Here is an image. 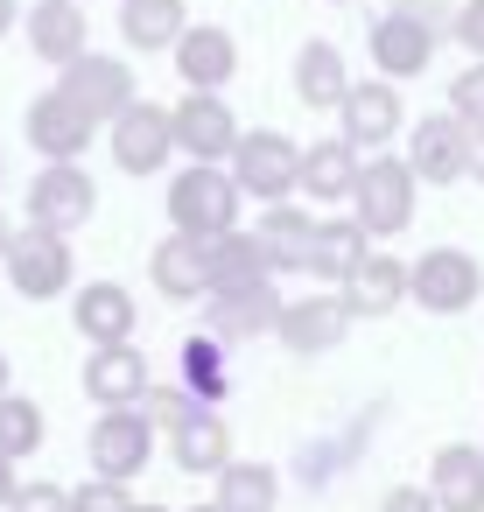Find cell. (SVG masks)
<instances>
[{
  "label": "cell",
  "mask_w": 484,
  "mask_h": 512,
  "mask_svg": "<svg viewBox=\"0 0 484 512\" xmlns=\"http://www.w3.org/2000/svg\"><path fill=\"white\" fill-rule=\"evenodd\" d=\"M22 29V0H0V43H8Z\"/></svg>",
  "instance_id": "cell-41"
},
{
  "label": "cell",
  "mask_w": 484,
  "mask_h": 512,
  "mask_svg": "<svg viewBox=\"0 0 484 512\" xmlns=\"http://www.w3.org/2000/svg\"><path fill=\"white\" fill-rule=\"evenodd\" d=\"M295 99L309 106V113H337L344 106V92H351V71H344V50L337 43H323V36H309L302 50H295Z\"/></svg>",
  "instance_id": "cell-23"
},
{
  "label": "cell",
  "mask_w": 484,
  "mask_h": 512,
  "mask_svg": "<svg viewBox=\"0 0 484 512\" xmlns=\"http://www.w3.org/2000/svg\"><path fill=\"white\" fill-rule=\"evenodd\" d=\"M85 393L99 407H141L148 400V358L134 344H99L85 358Z\"/></svg>",
  "instance_id": "cell-22"
},
{
  "label": "cell",
  "mask_w": 484,
  "mask_h": 512,
  "mask_svg": "<svg viewBox=\"0 0 484 512\" xmlns=\"http://www.w3.org/2000/svg\"><path fill=\"white\" fill-rule=\"evenodd\" d=\"M407 169H414V183H428V190L470 183V127H463L449 106L428 113V120H414V127H407Z\"/></svg>",
  "instance_id": "cell-10"
},
{
  "label": "cell",
  "mask_w": 484,
  "mask_h": 512,
  "mask_svg": "<svg viewBox=\"0 0 484 512\" xmlns=\"http://www.w3.org/2000/svg\"><path fill=\"white\" fill-rule=\"evenodd\" d=\"M358 169H365V155H358L344 134H330V141L302 148V183H295V197H309V204H351Z\"/></svg>",
  "instance_id": "cell-20"
},
{
  "label": "cell",
  "mask_w": 484,
  "mask_h": 512,
  "mask_svg": "<svg viewBox=\"0 0 484 512\" xmlns=\"http://www.w3.org/2000/svg\"><path fill=\"white\" fill-rule=\"evenodd\" d=\"M204 267H211V295H239V288L274 281V267H267V253H260V239H253L246 225L225 232V239H211V246H204Z\"/></svg>",
  "instance_id": "cell-28"
},
{
  "label": "cell",
  "mask_w": 484,
  "mask_h": 512,
  "mask_svg": "<svg viewBox=\"0 0 484 512\" xmlns=\"http://www.w3.org/2000/svg\"><path fill=\"white\" fill-rule=\"evenodd\" d=\"M71 512H134V491L113 484V477H85V484L71 491Z\"/></svg>",
  "instance_id": "cell-36"
},
{
  "label": "cell",
  "mask_w": 484,
  "mask_h": 512,
  "mask_svg": "<svg viewBox=\"0 0 484 512\" xmlns=\"http://www.w3.org/2000/svg\"><path fill=\"white\" fill-rule=\"evenodd\" d=\"M8 246H15V225H8V211H0V260H8Z\"/></svg>",
  "instance_id": "cell-44"
},
{
  "label": "cell",
  "mask_w": 484,
  "mask_h": 512,
  "mask_svg": "<svg viewBox=\"0 0 484 512\" xmlns=\"http://www.w3.org/2000/svg\"><path fill=\"white\" fill-rule=\"evenodd\" d=\"M281 295H274V281H260V288H239V295H204V323H211V337L218 344H253V337H274L281 330Z\"/></svg>",
  "instance_id": "cell-17"
},
{
  "label": "cell",
  "mask_w": 484,
  "mask_h": 512,
  "mask_svg": "<svg viewBox=\"0 0 484 512\" xmlns=\"http://www.w3.org/2000/svg\"><path fill=\"white\" fill-rule=\"evenodd\" d=\"M484 295V267L463 246H428L421 260H407V302H421L428 316H463Z\"/></svg>",
  "instance_id": "cell-4"
},
{
  "label": "cell",
  "mask_w": 484,
  "mask_h": 512,
  "mask_svg": "<svg viewBox=\"0 0 484 512\" xmlns=\"http://www.w3.org/2000/svg\"><path fill=\"white\" fill-rule=\"evenodd\" d=\"M0 400H8V351H0Z\"/></svg>",
  "instance_id": "cell-45"
},
{
  "label": "cell",
  "mask_w": 484,
  "mask_h": 512,
  "mask_svg": "<svg viewBox=\"0 0 484 512\" xmlns=\"http://www.w3.org/2000/svg\"><path fill=\"white\" fill-rule=\"evenodd\" d=\"M183 386H190L204 407H218V400H225V386H232V379H225V344H218L211 330H204V337H183Z\"/></svg>",
  "instance_id": "cell-31"
},
{
  "label": "cell",
  "mask_w": 484,
  "mask_h": 512,
  "mask_svg": "<svg viewBox=\"0 0 484 512\" xmlns=\"http://www.w3.org/2000/svg\"><path fill=\"white\" fill-rule=\"evenodd\" d=\"M169 232H183V239H225V232H239V183H232V169L225 162H183L176 176H169Z\"/></svg>",
  "instance_id": "cell-1"
},
{
  "label": "cell",
  "mask_w": 484,
  "mask_h": 512,
  "mask_svg": "<svg viewBox=\"0 0 484 512\" xmlns=\"http://www.w3.org/2000/svg\"><path fill=\"white\" fill-rule=\"evenodd\" d=\"M414 197H421V183H414L407 155H365L358 190H351V218L365 225V239H400L414 225Z\"/></svg>",
  "instance_id": "cell-3"
},
{
  "label": "cell",
  "mask_w": 484,
  "mask_h": 512,
  "mask_svg": "<svg viewBox=\"0 0 484 512\" xmlns=\"http://www.w3.org/2000/svg\"><path fill=\"white\" fill-rule=\"evenodd\" d=\"M470 183H484V127H470Z\"/></svg>",
  "instance_id": "cell-42"
},
{
  "label": "cell",
  "mask_w": 484,
  "mask_h": 512,
  "mask_svg": "<svg viewBox=\"0 0 484 512\" xmlns=\"http://www.w3.org/2000/svg\"><path fill=\"white\" fill-rule=\"evenodd\" d=\"M141 414H148L155 428H169V435H176L183 421H197V414H204V400H197L190 386H148V400H141Z\"/></svg>",
  "instance_id": "cell-34"
},
{
  "label": "cell",
  "mask_w": 484,
  "mask_h": 512,
  "mask_svg": "<svg viewBox=\"0 0 484 512\" xmlns=\"http://www.w3.org/2000/svg\"><path fill=\"white\" fill-rule=\"evenodd\" d=\"M106 148H113L120 176H162V169L176 162V120H169V106L134 99V106L106 127Z\"/></svg>",
  "instance_id": "cell-8"
},
{
  "label": "cell",
  "mask_w": 484,
  "mask_h": 512,
  "mask_svg": "<svg viewBox=\"0 0 484 512\" xmlns=\"http://www.w3.org/2000/svg\"><path fill=\"white\" fill-rule=\"evenodd\" d=\"M8 512H71V491H57V484H22Z\"/></svg>",
  "instance_id": "cell-38"
},
{
  "label": "cell",
  "mask_w": 484,
  "mask_h": 512,
  "mask_svg": "<svg viewBox=\"0 0 484 512\" xmlns=\"http://www.w3.org/2000/svg\"><path fill=\"white\" fill-rule=\"evenodd\" d=\"M337 134H344L358 155H386V148L407 134V99H400V85H386V78H351V92H344V106H337Z\"/></svg>",
  "instance_id": "cell-6"
},
{
  "label": "cell",
  "mask_w": 484,
  "mask_h": 512,
  "mask_svg": "<svg viewBox=\"0 0 484 512\" xmlns=\"http://www.w3.org/2000/svg\"><path fill=\"white\" fill-rule=\"evenodd\" d=\"M148 281H155V295H169V302H204V295H211L204 239H183V232H169V239L148 253Z\"/></svg>",
  "instance_id": "cell-24"
},
{
  "label": "cell",
  "mask_w": 484,
  "mask_h": 512,
  "mask_svg": "<svg viewBox=\"0 0 484 512\" xmlns=\"http://www.w3.org/2000/svg\"><path fill=\"white\" fill-rule=\"evenodd\" d=\"M225 169H232L246 204H288L302 183V141H288L281 127H246Z\"/></svg>",
  "instance_id": "cell-2"
},
{
  "label": "cell",
  "mask_w": 484,
  "mask_h": 512,
  "mask_svg": "<svg viewBox=\"0 0 484 512\" xmlns=\"http://www.w3.org/2000/svg\"><path fill=\"white\" fill-rule=\"evenodd\" d=\"M400 302H407V260L365 253V260L351 267V281H344V309H351V316H393Z\"/></svg>",
  "instance_id": "cell-27"
},
{
  "label": "cell",
  "mask_w": 484,
  "mask_h": 512,
  "mask_svg": "<svg viewBox=\"0 0 484 512\" xmlns=\"http://www.w3.org/2000/svg\"><path fill=\"white\" fill-rule=\"evenodd\" d=\"M365 50H372V78L407 85V78H428V64H435V50H442V29L407 22V15H393V8H386V15L372 22Z\"/></svg>",
  "instance_id": "cell-12"
},
{
  "label": "cell",
  "mask_w": 484,
  "mask_h": 512,
  "mask_svg": "<svg viewBox=\"0 0 484 512\" xmlns=\"http://www.w3.org/2000/svg\"><path fill=\"white\" fill-rule=\"evenodd\" d=\"M428 498H435V512H484V449H470V442L435 449Z\"/></svg>",
  "instance_id": "cell-25"
},
{
  "label": "cell",
  "mask_w": 484,
  "mask_h": 512,
  "mask_svg": "<svg viewBox=\"0 0 484 512\" xmlns=\"http://www.w3.org/2000/svg\"><path fill=\"white\" fill-rule=\"evenodd\" d=\"M351 323H358V316L344 309V295H302V302L281 309V330H274V337H281L295 358H316V351H337Z\"/></svg>",
  "instance_id": "cell-18"
},
{
  "label": "cell",
  "mask_w": 484,
  "mask_h": 512,
  "mask_svg": "<svg viewBox=\"0 0 484 512\" xmlns=\"http://www.w3.org/2000/svg\"><path fill=\"white\" fill-rule=\"evenodd\" d=\"M134 512H162V505H134Z\"/></svg>",
  "instance_id": "cell-47"
},
{
  "label": "cell",
  "mask_w": 484,
  "mask_h": 512,
  "mask_svg": "<svg viewBox=\"0 0 484 512\" xmlns=\"http://www.w3.org/2000/svg\"><path fill=\"white\" fill-rule=\"evenodd\" d=\"M190 29V0H120V43L155 57V50H176Z\"/></svg>",
  "instance_id": "cell-26"
},
{
  "label": "cell",
  "mask_w": 484,
  "mask_h": 512,
  "mask_svg": "<svg viewBox=\"0 0 484 512\" xmlns=\"http://www.w3.org/2000/svg\"><path fill=\"white\" fill-rule=\"evenodd\" d=\"M379 512H435V498H428L421 484H393V491L379 498Z\"/></svg>",
  "instance_id": "cell-39"
},
{
  "label": "cell",
  "mask_w": 484,
  "mask_h": 512,
  "mask_svg": "<svg viewBox=\"0 0 484 512\" xmlns=\"http://www.w3.org/2000/svg\"><path fill=\"white\" fill-rule=\"evenodd\" d=\"M449 36L484 64V0H456V15H449Z\"/></svg>",
  "instance_id": "cell-37"
},
{
  "label": "cell",
  "mask_w": 484,
  "mask_h": 512,
  "mask_svg": "<svg viewBox=\"0 0 484 512\" xmlns=\"http://www.w3.org/2000/svg\"><path fill=\"white\" fill-rule=\"evenodd\" d=\"M372 253V239H365V225L358 218H323L316 225V246H309V267L302 274H316V281H351V267Z\"/></svg>",
  "instance_id": "cell-29"
},
{
  "label": "cell",
  "mask_w": 484,
  "mask_h": 512,
  "mask_svg": "<svg viewBox=\"0 0 484 512\" xmlns=\"http://www.w3.org/2000/svg\"><path fill=\"white\" fill-rule=\"evenodd\" d=\"M85 449H92V470H99V477L134 484V477L148 470V456H155V421H148L141 407H106V414L92 421Z\"/></svg>",
  "instance_id": "cell-11"
},
{
  "label": "cell",
  "mask_w": 484,
  "mask_h": 512,
  "mask_svg": "<svg viewBox=\"0 0 484 512\" xmlns=\"http://www.w3.org/2000/svg\"><path fill=\"white\" fill-rule=\"evenodd\" d=\"M92 211H99V183L78 169V162H43L36 176H29V225L36 232H78V225H92Z\"/></svg>",
  "instance_id": "cell-9"
},
{
  "label": "cell",
  "mask_w": 484,
  "mask_h": 512,
  "mask_svg": "<svg viewBox=\"0 0 484 512\" xmlns=\"http://www.w3.org/2000/svg\"><path fill=\"white\" fill-rule=\"evenodd\" d=\"M22 36H29V57H43L50 71L78 64L92 50V22H85L78 0H36V8L22 15Z\"/></svg>",
  "instance_id": "cell-16"
},
{
  "label": "cell",
  "mask_w": 484,
  "mask_h": 512,
  "mask_svg": "<svg viewBox=\"0 0 484 512\" xmlns=\"http://www.w3.org/2000/svg\"><path fill=\"white\" fill-rule=\"evenodd\" d=\"M218 505L225 512H274V470L267 463H225L218 470Z\"/></svg>",
  "instance_id": "cell-32"
},
{
  "label": "cell",
  "mask_w": 484,
  "mask_h": 512,
  "mask_svg": "<svg viewBox=\"0 0 484 512\" xmlns=\"http://www.w3.org/2000/svg\"><path fill=\"white\" fill-rule=\"evenodd\" d=\"M22 134H29V148H36L43 162H78V155L92 148L99 120H92L85 106H71V99L50 85V92H36V99H29V113H22Z\"/></svg>",
  "instance_id": "cell-13"
},
{
  "label": "cell",
  "mask_w": 484,
  "mask_h": 512,
  "mask_svg": "<svg viewBox=\"0 0 484 512\" xmlns=\"http://www.w3.org/2000/svg\"><path fill=\"white\" fill-rule=\"evenodd\" d=\"M197 512H225V505H197Z\"/></svg>",
  "instance_id": "cell-46"
},
{
  "label": "cell",
  "mask_w": 484,
  "mask_h": 512,
  "mask_svg": "<svg viewBox=\"0 0 484 512\" xmlns=\"http://www.w3.org/2000/svg\"><path fill=\"white\" fill-rule=\"evenodd\" d=\"M57 92H64L71 106H85L99 127H113V120L141 99V78H134V64H127V57H113V50H85L78 64H64V71H57Z\"/></svg>",
  "instance_id": "cell-5"
},
{
  "label": "cell",
  "mask_w": 484,
  "mask_h": 512,
  "mask_svg": "<svg viewBox=\"0 0 484 512\" xmlns=\"http://www.w3.org/2000/svg\"><path fill=\"white\" fill-rule=\"evenodd\" d=\"M8 281H15V295H29V302H57V295H71V281H78V253H71V239L64 232H15V246H8Z\"/></svg>",
  "instance_id": "cell-7"
},
{
  "label": "cell",
  "mask_w": 484,
  "mask_h": 512,
  "mask_svg": "<svg viewBox=\"0 0 484 512\" xmlns=\"http://www.w3.org/2000/svg\"><path fill=\"white\" fill-rule=\"evenodd\" d=\"M330 8H344V0H330Z\"/></svg>",
  "instance_id": "cell-49"
},
{
  "label": "cell",
  "mask_w": 484,
  "mask_h": 512,
  "mask_svg": "<svg viewBox=\"0 0 484 512\" xmlns=\"http://www.w3.org/2000/svg\"><path fill=\"white\" fill-rule=\"evenodd\" d=\"M169 120H176V155H190V162H232V148H239V134H246L218 92H190V99H176Z\"/></svg>",
  "instance_id": "cell-14"
},
{
  "label": "cell",
  "mask_w": 484,
  "mask_h": 512,
  "mask_svg": "<svg viewBox=\"0 0 484 512\" xmlns=\"http://www.w3.org/2000/svg\"><path fill=\"white\" fill-rule=\"evenodd\" d=\"M43 449V407L8 393L0 400V456H36Z\"/></svg>",
  "instance_id": "cell-33"
},
{
  "label": "cell",
  "mask_w": 484,
  "mask_h": 512,
  "mask_svg": "<svg viewBox=\"0 0 484 512\" xmlns=\"http://www.w3.org/2000/svg\"><path fill=\"white\" fill-rule=\"evenodd\" d=\"M169 64H176L183 92H225V85L239 78V43H232V29H218V22H190L183 43L169 50Z\"/></svg>",
  "instance_id": "cell-15"
},
{
  "label": "cell",
  "mask_w": 484,
  "mask_h": 512,
  "mask_svg": "<svg viewBox=\"0 0 484 512\" xmlns=\"http://www.w3.org/2000/svg\"><path fill=\"white\" fill-rule=\"evenodd\" d=\"M0 176H8V155H0Z\"/></svg>",
  "instance_id": "cell-48"
},
{
  "label": "cell",
  "mask_w": 484,
  "mask_h": 512,
  "mask_svg": "<svg viewBox=\"0 0 484 512\" xmlns=\"http://www.w3.org/2000/svg\"><path fill=\"white\" fill-rule=\"evenodd\" d=\"M449 113H456L463 127H484V64H477V57L449 78Z\"/></svg>",
  "instance_id": "cell-35"
},
{
  "label": "cell",
  "mask_w": 484,
  "mask_h": 512,
  "mask_svg": "<svg viewBox=\"0 0 484 512\" xmlns=\"http://www.w3.org/2000/svg\"><path fill=\"white\" fill-rule=\"evenodd\" d=\"M15 491H22L15 484V456H0V505H15Z\"/></svg>",
  "instance_id": "cell-43"
},
{
  "label": "cell",
  "mask_w": 484,
  "mask_h": 512,
  "mask_svg": "<svg viewBox=\"0 0 484 512\" xmlns=\"http://www.w3.org/2000/svg\"><path fill=\"white\" fill-rule=\"evenodd\" d=\"M71 323H78V330H85V344L99 351V344H134L141 309H134V295H127L120 281H92V288H78V295H71Z\"/></svg>",
  "instance_id": "cell-21"
},
{
  "label": "cell",
  "mask_w": 484,
  "mask_h": 512,
  "mask_svg": "<svg viewBox=\"0 0 484 512\" xmlns=\"http://www.w3.org/2000/svg\"><path fill=\"white\" fill-rule=\"evenodd\" d=\"M316 225H323V218L288 197V204H260L253 239H260V253H267L274 274H302V267H309V246H316Z\"/></svg>",
  "instance_id": "cell-19"
},
{
  "label": "cell",
  "mask_w": 484,
  "mask_h": 512,
  "mask_svg": "<svg viewBox=\"0 0 484 512\" xmlns=\"http://www.w3.org/2000/svg\"><path fill=\"white\" fill-rule=\"evenodd\" d=\"M393 15H407V22H428V29H442L456 8H442V0H393Z\"/></svg>",
  "instance_id": "cell-40"
},
{
  "label": "cell",
  "mask_w": 484,
  "mask_h": 512,
  "mask_svg": "<svg viewBox=\"0 0 484 512\" xmlns=\"http://www.w3.org/2000/svg\"><path fill=\"white\" fill-rule=\"evenodd\" d=\"M169 449H176V470H197V477H204V470H225V463H232V435H225V421H218L211 407H204L197 421H183Z\"/></svg>",
  "instance_id": "cell-30"
}]
</instances>
